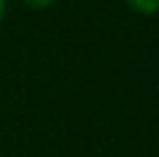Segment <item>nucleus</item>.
Here are the masks:
<instances>
[{
	"instance_id": "obj_2",
	"label": "nucleus",
	"mask_w": 159,
	"mask_h": 157,
	"mask_svg": "<svg viewBox=\"0 0 159 157\" xmlns=\"http://www.w3.org/2000/svg\"><path fill=\"white\" fill-rule=\"evenodd\" d=\"M28 7H35V9H42V7H48L53 0H23Z\"/></svg>"
},
{
	"instance_id": "obj_1",
	"label": "nucleus",
	"mask_w": 159,
	"mask_h": 157,
	"mask_svg": "<svg viewBox=\"0 0 159 157\" xmlns=\"http://www.w3.org/2000/svg\"><path fill=\"white\" fill-rule=\"evenodd\" d=\"M127 5L131 9H136V12H141V14L159 12V0H127Z\"/></svg>"
},
{
	"instance_id": "obj_3",
	"label": "nucleus",
	"mask_w": 159,
	"mask_h": 157,
	"mask_svg": "<svg viewBox=\"0 0 159 157\" xmlns=\"http://www.w3.org/2000/svg\"><path fill=\"white\" fill-rule=\"evenodd\" d=\"M2 14H5V0H0V21H2Z\"/></svg>"
}]
</instances>
